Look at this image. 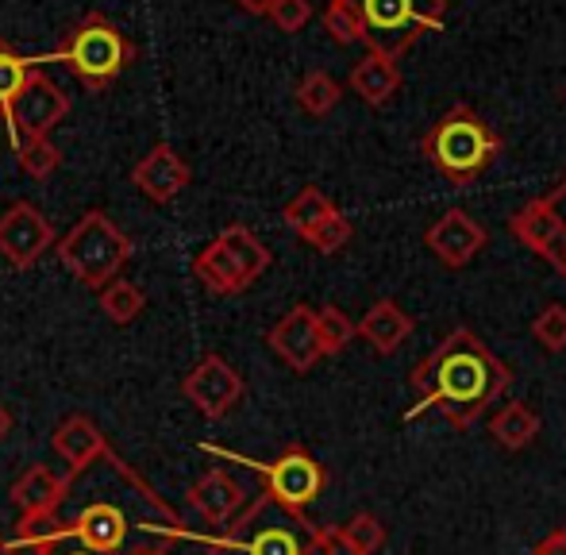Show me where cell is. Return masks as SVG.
<instances>
[{
  "instance_id": "6da1fadb",
  "label": "cell",
  "mask_w": 566,
  "mask_h": 555,
  "mask_svg": "<svg viewBox=\"0 0 566 555\" xmlns=\"http://www.w3.org/2000/svg\"><path fill=\"white\" fill-rule=\"evenodd\" d=\"M101 498H90L70 521H62L51 544H77L101 555H166L174 541H181L186 521L143 482L124 459H101Z\"/></svg>"
},
{
  "instance_id": "7a4b0ae2",
  "label": "cell",
  "mask_w": 566,
  "mask_h": 555,
  "mask_svg": "<svg viewBox=\"0 0 566 555\" xmlns=\"http://www.w3.org/2000/svg\"><path fill=\"white\" fill-rule=\"evenodd\" d=\"M417 406L405 409V420H417L424 409H436L451 428H470L501 394L513 386V370L482 344L470 328H454L428 359L412 370Z\"/></svg>"
},
{
  "instance_id": "3957f363",
  "label": "cell",
  "mask_w": 566,
  "mask_h": 555,
  "mask_svg": "<svg viewBox=\"0 0 566 555\" xmlns=\"http://www.w3.org/2000/svg\"><path fill=\"white\" fill-rule=\"evenodd\" d=\"M324 528L262 490L228 528L205 541L209 555H321Z\"/></svg>"
},
{
  "instance_id": "277c9868",
  "label": "cell",
  "mask_w": 566,
  "mask_h": 555,
  "mask_svg": "<svg viewBox=\"0 0 566 555\" xmlns=\"http://www.w3.org/2000/svg\"><path fill=\"white\" fill-rule=\"evenodd\" d=\"M420 150H424V158L443 178H451L454 186H470V181L482 178L497 163V155L505 150V139L470 105H451L428 128V136L420 139Z\"/></svg>"
},
{
  "instance_id": "5b68a950",
  "label": "cell",
  "mask_w": 566,
  "mask_h": 555,
  "mask_svg": "<svg viewBox=\"0 0 566 555\" xmlns=\"http://www.w3.org/2000/svg\"><path fill=\"white\" fill-rule=\"evenodd\" d=\"M347 4L363 23L366 51L389 59H401L448 20V0H347Z\"/></svg>"
},
{
  "instance_id": "8992f818",
  "label": "cell",
  "mask_w": 566,
  "mask_h": 555,
  "mask_svg": "<svg viewBox=\"0 0 566 555\" xmlns=\"http://www.w3.org/2000/svg\"><path fill=\"white\" fill-rule=\"evenodd\" d=\"M59 259L70 274L90 290H105L116 282L124 263L132 259V240L108 212L90 209L66 235L59 240Z\"/></svg>"
},
{
  "instance_id": "52a82bcc",
  "label": "cell",
  "mask_w": 566,
  "mask_h": 555,
  "mask_svg": "<svg viewBox=\"0 0 566 555\" xmlns=\"http://www.w3.org/2000/svg\"><path fill=\"white\" fill-rule=\"evenodd\" d=\"M59 59L70 66V74L85 85V90L101 93L132 66L135 43L108 20L105 12H90L59 46Z\"/></svg>"
},
{
  "instance_id": "ba28073f",
  "label": "cell",
  "mask_w": 566,
  "mask_h": 555,
  "mask_svg": "<svg viewBox=\"0 0 566 555\" xmlns=\"http://www.w3.org/2000/svg\"><path fill=\"white\" fill-rule=\"evenodd\" d=\"M270 248L251 232L247 224H228L201 255L193 259V274L201 278L205 290L220 293V297H235V293L251 290L262 274L270 271Z\"/></svg>"
},
{
  "instance_id": "9c48e42d",
  "label": "cell",
  "mask_w": 566,
  "mask_h": 555,
  "mask_svg": "<svg viewBox=\"0 0 566 555\" xmlns=\"http://www.w3.org/2000/svg\"><path fill=\"white\" fill-rule=\"evenodd\" d=\"M205 451H212V455H231V451L209 448V443H205ZM231 459H239V455H231ZM239 463H247L251 471H259L262 482H266V494L274 498V502L297 510V513H305V505H313L316 498L324 494V486H328V471H324V467L316 463L301 443L285 448L282 455L270 459V463H254V459H239Z\"/></svg>"
},
{
  "instance_id": "30bf717a",
  "label": "cell",
  "mask_w": 566,
  "mask_h": 555,
  "mask_svg": "<svg viewBox=\"0 0 566 555\" xmlns=\"http://www.w3.org/2000/svg\"><path fill=\"white\" fill-rule=\"evenodd\" d=\"M509 232L532 251V255L547 259L555 271L566 278V178L555 181L552 193L536 197L524 209L513 212Z\"/></svg>"
},
{
  "instance_id": "8fae6325",
  "label": "cell",
  "mask_w": 566,
  "mask_h": 555,
  "mask_svg": "<svg viewBox=\"0 0 566 555\" xmlns=\"http://www.w3.org/2000/svg\"><path fill=\"white\" fill-rule=\"evenodd\" d=\"M70 113V97L51 82L46 74L31 70L23 90L15 93L12 101V113H8L4 128H8V139L12 147L20 150L28 139H46L51 136L54 124H62V116Z\"/></svg>"
},
{
  "instance_id": "7c38bea8",
  "label": "cell",
  "mask_w": 566,
  "mask_h": 555,
  "mask_svg": "<svg viewBox=\"0 0 566 555\" xmlns=\"http://www.w3.org/2000/svg\"><path fill=\"white\" fill-rule=\"evenodd\" d=\"M181 394H186V401H193V409L201 417L220 420L243 401L247 383L224 355H205V359L181 378Z\"/></svg>"
},
{
  "instance_id": "4fadbf2b",
  "label": "cell",
  "mask_w": 566,
  "mask_h": 555,
  "mask_svg": "<svg viewBox=\"0 0 566 555\" xmlns=\"http://www.w3.org/2000/svg\"><path fill=\"white\" fill-rule=\"evenodd\" d=\"M51 248H59L54 228L31 201H15L0 212V255L12 266L28 271V266H35Z\"/></svg>"
},
{
  "instance_id": "5bb4252c",
  "label": "cell",
  "mask_w": 566,
  "mask_h": 555,
  "mask_svg": "<svg viewBox=\"0 0 566 555\" xmlns=\"http://www.w3.org/2000/svg\"><path fill=\"white\" fill-rule=\"evenodd\" d=\"M266 344L293 375H308L316 363L324 359L321 332H316V308L313 305H293L274 328L266 332Z\"/></svg>"
},
{
  "instance_id": "9a60e30c",
  "label": "cell",
  "mask_w": 566,
  "mask_h": 555,
  "mask_svg": "<svg viewBox=\"0 0 566 555\" xmlns=\"http://www.w3.org/2000/svg\"><path fill=\"white\" fill-rule=\"evenodd\" d=\"M485 240H490V235H485V228L478 224L470 212H462V209H448L424 232L428 251H432V255L440 259L443 266H451V271L474 263V259L482 255Z\"/></svg>"
},
{
  "instance_id": "2e32d148",
  "label": "cell",
  "mask_w": 566,
  "mask_h": 555,
  "mask_svg": "<svg viewBox=\"0 0 566 555\" xmlns=\"http://www.w3.org/2000/svg\"><path fill=\"white\" fill-rule=\"evenodd\" d=\"M51 448H54V455L66 463L70 479H77V474H85L90 467H97L101 459L113 455V448H108L97 420L85 413H70L66 420H59L51 432Z\"/></svg>"
},
{
  "instance_id": "e0dca14e",
  "label": "cell",
  "mask_w": 566,
  "mask_h": 555,
  "mask_svg": "<svg viewBox=\"0 0 566 555\" xmlns=\"http://www.w3.org/2000/svg\"><path fill=\"white\" fill-rule=\"evenodd\" d=\"M189 178H193V174H189L186 158H181L170 143H155L132 170V186L139 189L150 205L174 201V197L189 186Z\"/></svg>"
},
{
  "instance_id": "ac0fdd59",
  "label": "cell",
  "mask_w": 566,
  "mask_h": 555,
  "mask_svg": "<svg viewBox=\"0 0 566 555\" xmlns=\"http://www.w3.org/2000/svg\"><path fill=\"white\" fill-rule=\"evenodd\" d=\"M189 505H193V513L205 521V525L212 528H228L231 521L243 513V502H247V490L239 486L235 479L224 471V467H212V471H205L201 479L189 486Z\"/></svg>"
},
{
  "instance_id": "d6986e66",
  "label": "cell",
  "mask_w": 566,
  "mask_h": 555,
  "mask_svg": "<svg viewBox=\"0 0 566 555\" xmlns=\"http://www.w3.org/2000/svg\"><path fill=\"white\" fill-rule=\"evenodd\" d=\"M70 486H74V479H70L66 471L59 474V471H51L46 463H35L12 482V494H8V498H12V505L20 513L62 510V502L70 498Z\"/></svg>"
},
{
  "instance_id": "ffe728a7",
  "label": "cell",
  "mask_w": 566,
  "mask_h": 555,
  "mask_svg": "<svg viewBox=\"0 0 566 555\" xmlns=\"http://www.w3.org/2000/svg\"><path fill=\"white\" fill-rule=\"evenodd\" d=\"M412 328H417V321H412L394 297L374 301V305L366 308L363 321H358V336H363L378 355H394L397 347L412 336Z\"/></svg>"
},
{
  "instance_id": "44dd1931",
  "label": "cell",
  "mask_w": 566,
  "mask_h": 555,
  "mask_svg": "<svg viewBox=\"0 0 566 555\" xmlns=\"http://www.w3.org/2000/svg\"><path fill=\"white\" fill-rule=\"evenodd\" d=\"M347 85H350V93H358L370 108H381L401 90V66H397V59H389V54H366L363 62H355Z\"/></svg>"
},
{
  "instance_id": "7402d4cb",
  "label": "cell",
  "mask_w": 566,
  "mask_h": 555,
  "mask_svg": "<svg viewBox=\"0 0 566 555\" xmlns=\"http://www.w3.org/2000/svg\"><path fill=\"white\" fill-rule=\"evenodd\" d=\"M490 436L505 451H524L539 436V417L524 401H509L497 417L490 420Z\"/></svg>"
},
{
  "instance_id": "603a6c76",
  "label": "cell",
  "mask_w": 566,
  "mask_h": 555,
  "mask_svg": "<svg viewBox=\"0 0 566 555\" xmlns=\"http://www.w3.org/2000/svg\"><path fill=\"white\" fill-rule=\"evenodd\" d=\"M332 212H336L332 197L324 193V189H316V186H305V189H301V193L293 197V201L282 209V220L293 228V232L301 235V240H305V235L313 232V228H321L324 220L332 217Z\"/></svg>"
},
{
  "instance_id": "cb8c5ba5",
  "label": "cell",
  "mask_w": 566,
  "mask_h": 555,
  "mask_svg": "<svg viewBox=\"0 0 566 555\" xmlns=\"http://www.w3.org/2000/svg\"><path fill=\"white\" fill-rule=\"evenodd\" d=\"M339 97H343V85L328 70H308L297 85V105L305 108L308 116H328L332 108L339 105Z\"/></svg>"
},
{
  "instance_id": "d4e9b609",
  "label": "cell",
  "mask_w": 566,
  "mask_h": 555,
  "mask_svg": "<svg viewBox=\"0 0 566 555\" xmlns=\"http://www.w3.org/2000/svg\"><path fill=\"white\" fill-rule=\"evenodd\" d=\"M101 297V308H105V316L113 324H132L135 316L147 308V297H143V290L135 282H127V278H116V282H108L105 290H97Z\"/></svg>"
},
{
  "instance_id": "484cf974",
  "label": "cell",
  "mask_w": 566,
  "mask_h": 555,
  "mask_svg": "<svg viewBox=\"0 0 566 555\" xmlns=\"http://www.w3.org/2000/svg\"><path fill=\"white\" fill-rule=\"evenodd\" d=\"M62 528V517L59 510H35V513H20L12 528V548H46V544L59 536Z\"/></svg>"
},
{
  "instance_id": "4316f807",
  "label": "cell",
  "mask_w": 566,
  "mask_h": 555,
  "mask_svg": "<svg viewBox=\"0 0 566 555\" xmlns=\"http://www.w3.org/2000/svg\"><path fill=\"white\" fill-rule=\"evenodd\" d=\"M316 332H321L324 355H339V352H347L350 339L358 336V324L350 321L339 305H324V308H316Z\"/></svg>"
},
{
  "instance_id": "83f0119b",
  "label": "cell",
  "mask_w": 566,
  "mask_h": 555,
  "mask_svg": "<svg viewBox=\"0 0 566 555\" xmlns=\"http://www.w3.org/2000/svg\"><path fill=\"white\" fill-rule=\"evenodd\" d=\"M28 74H31V62L20 59V54H15L4 39H0V121H8V113H12V101H15V93L23 90Z\"/></svg>"
},
{
  "instance_id": "f1b7e54d",
  "label": "cell",
  "mask_w": 566,
  "mask_h": 555,
  "mask_svg": "<svg viewBox=\"0 0 566 555\" xmlns=\"http://www.w3.org/2000/svg\"><path fill=\"white\" fill-rule=\"evenodd\" d=\"M321 23L339 46L363 43V23H358L355 8H350L347 0H328V8L321 12Z\"/></svg>"
},
{
  "instance_id": "f546056e",
  "label": "cell",
  "mask_w": 566,
  "mask_h": 555,
  "mask_svg": "<svg viewBox=\"0 0 566 555\" xmlns=\"http://www.w3.org/2000/svg\"><path fill=\"white\" fill-rule=\"evenodd\" d=\"M343 536H347L350 548L358 555H378L386 548V525H381L374 513H355V517L343 525Z\"/></svg>"
},
{
  "instance_id": "4dcf8cb0",
  "label": "cell",
  "mask_w": 566,
  "mask_h": 555,
  "mask_svg": "<svg viewBox=\"0 0 566 555\" xmlns=\"http://www.w3.org/2000/svg\"><path fill=\"white\" fill-rule=\"evenodd\" d=\"M15 155H20L23 174H31V178H39V181L51 178V174L62 166V150L54 147L51 139H28Z\"/></svg>"
},
{
  "instance_id": "1f68e13d",
  "label": "cell",
  "mask_w": 566,
  "mask_h": 555,
  "mask_svg": "<svg viewBox=\"0 0 566 555\" xmlns=\"http://www.w3.org/2000/svg\"><path fill=\"white\" fill-rule=\"evenodd\" d=\"M350 235H355V228H350V220L336 209L321 228H313V232L305 235V243L321 251V255H339V251L350 243Z\"/></svg>"
},
{
  "instance_id": "d6a6232c",
  "label": "cell",
  "mask_w": 566,
  "mask_h": 555,
  "mask_svg": "<svg viewBox=\"0 0 566 555\" xmlns=\"http://www.w3.org/2000/svg\"><path fill=\"white\" fill-rule=\"evenodd\" d=\"M532 336H536L552 355L566 352V308L563 305L539 308V316L532 321Z\"/></svg>"
},
{
  "instance_id": "836d02e7",
  "label": "cell",
  "mask_w": 566,
  "mask_h": 555,
  "mask_svg": "<svg viewBox=\"0 0 566 555\" xmlns=\"http://www.w3.org/2000/svg\"><path fill=\"white\" fill-rule=\"evenodd\" d=\"M308 20H313V4H308V0H277V4L270 8V23H274L277 31H285V35H297Z\"/></svg>"
},
{
  "instance_id": "e575fe53",
  "label": "cell",
  "mask_w": 566,
  "mask_h": 555,
  "mask_svg": "<svg viewBox=\"0 0 566 555\" xmlns=\"http://www.w3.org/2000/svg\"><path fill=\"white\" fill-rule=\"evenodd\" d=\"M321 555H358V552L350 548V541L343 536V525H339V528H324Z\"/></svg>"
},
{
  "instance_id": "d590c367",
  "label": "cell",
  "mask_w": 566,
  "mask_h": 555,
  "mask_svg": "<svg viewBox=\"0 0 566 555\" xmlns=\"http://www.w3.org/2000/svg\"><path fill=\"white\" fill-rule=\"evenodd\" d=\"M532 555H566V525L555 528V533H547L544 541L532 548Z\"/></svg>"
},
{
  "instance_id": "8d00e7d4",
  "label": "cell",
  "mask_w": 566,
  "mask_h": 555,
  "mask_svg": "<svg viewBox=\"0 0 566 555\" xmlns=\"http://www.w3.org/2000/svg\"><path fill=\"white\" fill-rule=\"evenodd\" d=\"M20 555H101L90 548H77V544H46V548H15Z\"/></svg>"
},
{
  "instance_id": "74e56055",
  "label": "cell",
  "mask_w": 566,
  "mask_h": 555,
  "mask_svg": "<svg viewBox=\"0 0 566 555\" xmlns=\"http://www.w3.org/2000/svg\"><path fill=\"white\" fill-rule=\"evenodd\" d=\"M243 12H251V15H270V8L277 4V0H235Z\"/></svg>"
},
{
  "instance_id": "f35d334b",
  "label": "cell",
  "mask_w": 566,
  "mask_h": 555,
  "mask_svg": "<svg viewBox=\"0 0 566 555\" xmlns=\"http://www.w3.org/2000/svg\"><path fill=\"white\" fill-rule=\"evenodd\" d=\"M8 436H12V413H8V409L0 406V443H4Z\"/></svg>"
},
{
  "instance_id": "ab89813d",
  "label": "cell",
  "mask_w": 566,
  "mask_h": 555,
  "mask_svg": "<svg viewBox=\"0 0 566 555\" xmlns=\"http://www.w3.org/2000/svg\"><path fill=\"white\" fill-rule=\"evenodd\" d=\"M0 555H20V552H15V548H12V544H8V541H0Z\"/></svg>"
},
{
  "instance_id": "60d3db41",
  "label": "cell",
  "mask_w": 566,
  "mask_h": 555,
  "mask_svg": "<svg viewBox=\"0 0 566 555\" xmlns=\"http://www.w3.org/2000/svg\"><path fill=\"white\" fill-rule=\"evenodd\" d=\"M563 97H566V90H563Z\"/></svg>"
}]
</instances>
